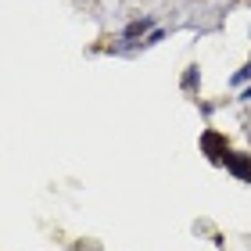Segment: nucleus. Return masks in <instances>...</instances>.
<instances>
[{"label":"nucleus","mask_w":251,"mask_h":251,"mask_svg":"<svg viewBox=\"0 0 251 251\" xmlns=\"http://www.w3.org/2000/svg\"><path fill=\"white\" fill-rule=\"evenodd\" d=\"M226 169L237 179H251V158L248 154H226Z\"/></svg>","instance_id":"f03ea898"},{"label":"nucleus","mask_w":251,"mask_h":251,"mask_svg":"<svg viewBox=\"0 0 251 251\" xmlns=\"http://www.w3.org/2000/svg\"><path fill=\"white\" fill-rule=\"evenodd\" d=\"M194 83H198V68H190V72H187V75H183V86H187V90H190V86H194Z\"/></svg>","instance_id":"20e7f679"},{"label":"nucleus","mask_w":251,"mask_h":251,"mask_svg":"<svg viewBox=\"0 0 251 251\" xmlns=\"http://www.w3.org/2000/svg\"><path fill=\"white\" fill-rule=\"evenodd\" d=\"M147 29H151V18H140V22H133V25L126 29V32H122V40H126V43H133L136 36H144Z\"/></svg>","instance_id":"7ed1b4c3"},{"label":"nucleus","mask_w":251,"mask_h":251,"mask_svg":"<svg viewBox=\"0 0 251 251\" xmlns=\"http://www.w3.org/2000/svg\"><path fill=\"white\" fill-rule=\"evenodd\" d=\"M244 100H251V90H244Z\"/></svg>","instance_id":"39448f33"},{"label":"nucleus","mask_w":251,"mask_h":251,"mask_svg":"<svg viewBox=\"0 0 251 251\" xmlns=\"http://www.w3.org/2000/svg\"><path fill=\"white\" fill-rule=\"evenodd\" d=\"M201 147H204V154H208L212 162H226V154H230V151H226V140L215 129H208V133L201 136Z\"/></svg>","instance_id":"f257e3e1"}]
</instances>
